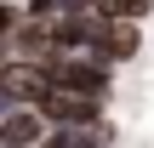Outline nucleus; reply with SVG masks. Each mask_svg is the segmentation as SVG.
<instances>
[{
    "mask_svg": "<svg viewBox=\"0 0 154 148\" xmlns=\"http://www.w3.org/2000/svg\"><path fill=\"white\" fill-rule=\"evenodd\" d=\"M46 68H51V91H74V97H91V103H109V91H114V68L91 51L86 57H51Z\"/></svg>",
    "mask_w": 154,
    "mask_h": 148,
    "instance_id": "f257e3e1",
    "label": "nucleus"
},
{
    "mask_svg": "<svg viewBox=\"0 0 154 148\" xmlns=\"http://www.w3.org/2000/svg\"><path fill=\"white\" fill-rule=\"evenodd\" d=\"M0 97H6L11 108H40V103L51 97V68H46V63L11 57V63L0 68Z\"/></svg>",
    "mask_w": 154,
    "mask_h": 148,
    "instance_id": "f03ea898",
    "label": "nucleus"
},
{
    "mask_svg": "<svg viewBox=\"0 0 154 148\" xmlns=\"http://www.w3.org/2000/svg\"><path fill=\"white\" fill-rule=\"evenodd\" d=\"M103 108H109V103H91V97H74V91H51V97L40 103V114H46L51 131H103V125H109Z\"/></svg>",
    "mask_w": 154,
    "mask_h": 148,
    "instance_id": "7ed1b4c3",
    "label": "nucleus"
},
{
    "mask_svg": "<svg viewBox=\"0 0 154 148\" xmlns=\"http://www.w3.org/2000/svg\"><path fill=\"white\" fill-rule=\"evenodd\" d=\"M46 137H51V125L40 108H11L0 120V148H46Z\"/></svg>",
    "mask_w": 154,
    "mask_h": 148,
    "instance_id": "20e7f679",
    "label": "nucleus"
},
{
    "mask_svg": "<svg viewBox=\"0 0 154 148\" xmlns=\"http://www.w3.org/2000/svg\"><path fill=\"white\" fill-rule=\"evenodd\" d=\"M137 51H143V23H109L91 57H103V63L114 68V63H131Z\"/></svg>",
    "mask_w": 154,
    "mask_h": 148,
    "instance_id": "39448f33",
    "label": "nucleus"
},
{
    "mask_svg": "<svg viewBox=\"0 0 154 148\" xmlns=\"http://www.w3.org/2000/svg\"><path fill=\"white\" fill-rule=\"evenodd\" d=\"M91 11L109 17V23H143V17L154 11V0H97Z\"/></svg>",
    "mask_w": 154,
    "mask_h": 148,
    "instance_id": "423d86ee",
    "label": "nucleus"
},
{
    "mask_svg": "<svg viewBox=\"0 0 154 148\" xmlns=\"http://www.w3.org/2000/svg\"><path fill=\"white\" fill-rule=\"evenodd\" d=\"M46 148H103V137L97 131H51Z\"/></svg>",
    "mask_w": 154,
    "mask_h": 148,
    "instance_id": "0eeeda50",
    "label": "nucleus"
},
{
    "mask_svg": "<svg viewBox=\"0 0 154 148\" xmlns=\"http://www.w3.org/2000/svg\"><path fill=\"white\" fill-rule=\"evenodd\" d=\"M6 63H11V40L0 34V68H6Z\"/></svg>",
    "mask_w": 154,
    "mask_h": 148,
    "instance_id": "6e6552de",
    "label": "nucleus"
}]
</instances>
